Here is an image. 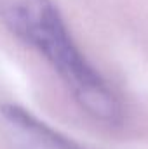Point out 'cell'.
Segmentation results:
<instances>
[{"instance_id": "cell-1", "label": "cell", "mask_w": 148, "mask_h": 149, "mask_svg": "<svg viewBox=\"0 0 148 149\" xmlns=\"http://www.w3.org/2000/svg\"><path fill=\"white\" fill-rule=\"evenodd\" d=\"M0 23L52 66L82 111L106 127L122 123L120 99L82 54L52 0H0Z\"/></svg>"}, {"instance_id": "cell-2", "label": "cell", "mask_w": 148, "mask_h": 149, "mask_svg": "<svg viewBox=\"0 0 148 149\" xmlns=\"http://www.w3.org/2000/svg\"><path fill=\"white\" fill-rule=\"evenodd\" d=\"M0 137L7 149H82L16 104L0 106Z\"/></svg>"}]
</instances>
